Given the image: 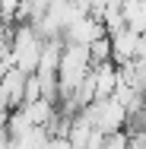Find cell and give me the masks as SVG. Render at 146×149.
<instances>
[{
  "instance_id": "1",
  "label": "cell",
  "mask_w": 146,
  "mask_h": 149,
  "mask_svg": "<svg viewBox=\"0 0 146 149\" xmlns=\"http://www.w3.org/2000/svg\"><path fill=\"white\" fill-rule=\"evenodd\" d=\"M41 48H45V38L35 32V26H13L10 29V54H13V67L32 76L38 70V57H41Z\"/></svg>"
},
{
  "instance_id": "2",
  "label": "cell",
  "mask_w": 146,
  "mask_h": 149,
  "mask_svg": "<svg viewBox=\"0 0 146 149\" xmlns=\"http://www.w3.org/2000/svg\"><path fill=\"white\" fill-rule=\"evenodd\" d=\"M80 114H83V118L92 124V130L102 133V136H108V133H121L124 124H127V111L117 105L115 98H98V102H92L89 108H83Z\"/></svg>"
},
{
  "instance_id": "3",
  "label": "cell",
  "mask_w": 146,
  "mask_h": 149,
  "mask_svg": "<svg viewBox=\"0 0 146 149\" xmlns=\"http://www.w3.org/2000/svg\"><path fill=\"white\" fill-rule=\"evenodd\" d=\"M98 38H105V29H102V22L92 19V16H80V19H73V22L64 29V45H83V48H89V45L98 41Z\"/></svg>"
},
{
  "instance_id": "4",
  "label": "cell",
  "mask_w": 146,
  "mask_h": 149,
  "mask_svg": "<svg viewBox=\"0 0 146 149\" xmlns=\"http://www.w3.org/2000/svg\"><path fill=\"white\" fill-rule=\"evenodd\" d=\"M22 92H26V76L19 70H10L0 79V108L3 111H16L22 108Z\"/></svg>"
},
{
  "instance_id": "5",
  "label": "cell",
  "mask_w": 146,
  "mask_h": 149,
  "mask_svg": "<svg viewBox=\"0 0 146 149\" xmlns=\"http://www.w3.org/2000/svg\"><path fill=\"white\" fill-rule=\"evenodd\" d=\"M111 38V63L121 67V63H130L133 54H137V41H140V35L130 29H121L115 35H108Z\"/></svg>"
},
{
  "instance_id": "6",
  "label": "cell",
  "mask_w": 146,
  "mask_h": 149,
  "mask_svg": "<svg viewBox=\"0 0 146 149\" xmlns=\"http://www.w3.org/2000/svg\"><path fill=\"white\" fill-rule=\"evenodd\" d=\"M92 79H95V102H98V98H111L115 89H117V67L111 60L92 67Z\"/></svg>"
},
{
  "instance_id": "7",
  "label": "cell",
  "mask_w": 146,
  "mask_h": 149,
  "mask_svg": "<svg viewBox=\"0 0 146 149\" xmlns=\"http://www.w3.org/2000/svg\"><path fill=\"white\" fill-rule=\"evenodd\" d=\"M60 54H64V38H51L45 41L41 48V57H38V76H57V67H60Z\"/></svg>"
},
{
  "instance_id": "8",
  "label": "cell",
  "mask_w": 146,
  "mask_h": 149,
  "mask_svg": "<svg viewBox=\"0 0 146 149\" xmlns=\"http://www.w3.org/2000/svg\"><path fill=\"white\" fill-rule=\"evenodd\" d=\"M22 114L29 118L32 127H48L54 114H57V108H54V102H45V98H38V102H32V105H22Z\"/></svg>"
},
{
  "instance_id": "9",
  "label": "cell",
  "mask_w": 146,
  "mask_h": 149,
  "mask_svg": "<svg viewBox=\"0 0 146 149\" xmlns=\"http://www.w3.org/2000/svg\"><path fill=\"white\" fill-rule=\"evenodd\" d=\"M121 16H124V26L137 35H146V3L133 0V3H121Z\"/></svg>"
},
{
  "instance_id": "10",
  "label": "cell",
  "mask_w": 146,
  "mask_h": 149,
  "mask_svg": "<svg viewBox=\"0 0 146 149\" xmlns=\"http://www.w3.org/2000/svg\"><path fill=\"white\" fill-rule=\"evenodd\" d=\"M92 124H89L83 114H76L73 118V124H70V130H67V143H70V149H89V140H92Z\"/></svg>"
},
{
  "instance_id": "11",
  "label": "cell",
  "mask_w": 146,
  "mask_h": 149,
  "mask_svg": "<svg viewBox=\"0 0 146 149\" xmlns=\"http://www.w3.org/2000/svg\"><path fill=\"white\" fill-rule=\"evenodd\" d=\"M10 143H13V149H48L51 136H48L45 127H29L19 140H10Z\"/></svg>"
},
{
  "instance_id": "12",
  "label": "cell",
  "mask_w": 146,
  "mask_h": 149,
  "mask_svg": "<svg viewBox=\"0 0 146 149\" xmlns=\"http://www.w3.org/2000/svg\"><path fill=\"white\" fill-rule=\"evenodd\" d=\"M89 60H92V67H98V63H108V60H111V38H108V35L89 45Z\"/></svg>"
},
{
  "instance_id": "13",
  "label": "cell",
  "mask_w": 146,
  "mask_h": 149,
  "mask_svg": "<svg viewBox=\"0 0 146 149\" xmlns=\"http://www.w3.org/2000/svg\"><path fill=\"white\" fill-rule=\"evenodd\" d=\"M41 98V86H38V76L32 73L26 76V92H22V105H32V102H38Z\"/></svg>"
},
{
  "instance_id": "14",
  "label": "cell",
  "mask_w": 146,
  "mask_h": 149,
  "mask_svg": "<svg viewBox=\"0 0 146 149\" xmlns=\"http://www.w3.org/2000/svg\"><path fill=\"white\" fill-rule=\"evenodd\" d=\"M48 149H70V143H67V136H51Z\"/></svg>"
},
{
  "instance_id": "15",
  "label": "cell",
  "mask_w": 146,
  "mask_h": 149,
  "mask_svg": "<svg viewBox=\"0 0 146 149\" xmlns=\"http://www.w3.org/2000/svg\"><path fill=\"white\" fill-rule=\"evenodd\" d=\"M0 149H10V133H6V124H0Z\"/></svg>"
}]
</instances>
